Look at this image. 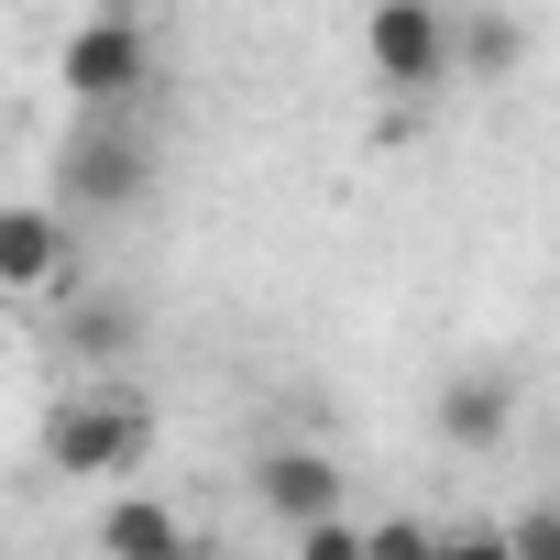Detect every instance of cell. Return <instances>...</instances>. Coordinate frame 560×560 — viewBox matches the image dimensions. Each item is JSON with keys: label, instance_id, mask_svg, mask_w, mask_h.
<instances>
[{"label": "cell", "instance_id": "1", "mask_svg": "<svg viewBox=\"0 0 560 560\" xmlns=\"http://www.w3.org/2000/svg\"><path fill=\"white\" fill-rule=\"evenodd\" d=\"M56 176H67V220H121V209L154 198L165 143H154L143 110H132V121H78V132L56 143Z\"/></svg>", "mask_w": 560, "mask_h": 560}, {"label": "cell", "instance_id": "2", "mask_svg": "<svg viewBox=\"0 0 560 560\" xmlns=\"http://www.w3.org/2000/svg\"><path fill=\"white\" fill-rule=\"evenodd\" d=\"M154 34L132 23V12H89L67 45H56V89L78 100V121H132L143 110V89H154Z\"/></svg>", "mask_w": 560, "mask_h": 560}, {"label": "cell", "instance_id": "3", "mask_svg": "<svg viewBox=\"0 0 560 560\" xmlns=\"http://www.w3.org/2000/svg\"><path fill=\"white\" fill-rule=\"evenodd\" d=\"M154 451V407L132 396V385H89V396H56L45 407V462L67 472V483H110V472H132Z\"/></svg>", "mask_w": 560, "mask_h": 560}, {"label": "cell", "instance_id": "4", "mask_svg": "<svg viewBox=\"0 0 560 560\" xmlns=\"http://www.w3.org/2000/svg\"><path fill=\"white\" fill-rule=\"evenodd\" d=\"M78 287V220L56 198H0V308H56Z\"/></svg>", "mask_w": 560, "mask_h": 560}, {"label": "cell", "instance_id": "5", "mask_svg": "<svg viewBox=\"0 0 560 560\" xmlns=\"http://www.w3.org/2000/svg\"><path fill=\"white\" fill-rule=\"evenodd\" d=\"M253 505H264L275 527H330V516H352V483H341V462L308 451V440H264V451H253Z\"/></svg>", "mask_w": 560, "mask_h": 560}, {"label": "cell", "instance_id": "6", "mask_svg": "<svg viewBox=\"0 0 560 560\" xmlns=\"http://www.w3.org/2000/svg\"><path fill=\"white\" fill-rule=\"evenodd\" d=\"M363 67L385 89H451V12L440 0H385L363 23Z\"/></svg>", "mask_w": 560, "mask_h": 560}, {"label": "cell", "instance_id": "7", "mask_svg": "<svg viewBox=\"0 0 560 560\" xmlns=\"http://www.w3.org/2000/svg\"><path fill=\"white\" fill-rule=\"evenodd\" d=\"M132 341H143V308H132V298H110V287L56 298V352H67V363L110 374V363H132Z\"/></svg>", "mask_w": 560, "mask_h": 560}, {"label": "cell", "instance_id": "8", "mask_svg": "<svg viewBox=\"0 0 560 560\" xmlns=\"http://www.w3.org/2000/svg\"><path fill=\"white\" fill-rule=\"evenodd\" d=\"M516 429V374L505 363H462L451 385H440V440L451 451H494Z\"/></svg>", "mask_w": 560, "mask_h": 560}, {"label": "cell", "instance_id": "9", "mask_svg": "<svg viewBox=\"0 0 560 560\" xmlns=\"http://www.w3.org/2000/svg\"><path fill=\"white\" fill-rule=\"evenodd\" d=\"M176 538H187V516L165 494H110L100 505V560H165Z\"/></svg>", "mask_w": 560, "mask_h": 560}, {"label": "cell", "instance_id": "10", "mask_svg": "<svg viewBox=\"0 0 560 560\" xmlns=\"http://www.w3.org/2000/svg\"><path fill=\"white\" fill-rule=\"evenodd\" d=\"M527 56V34L505 12H451V78H505Z\"/></svg>", "mask_w": 560, "mask_h": 560}, {"label": "cell", "instance_id": "11", "mask_svg": "<svg viewBox=\"0 0 560 560\" xmlns=\"http://www.w3.org/2000/svg\"><path fill=\"white\" fill-rule=\"evenodd\" d=\"M363 560H440V527H418V516H385V527H363Z\"/></svg>", "mask_w": 560, "mask_h": 560}, {"label": "cell", "instance_id": "12", "mask_svg": "<svg viewBox=\"0 0 560 560\" xmlns=\"http://www.w3.org/2000/svg\"><path fill=\"white\" fill-rule=\"evenodd\" d=\"M505 560H560V505H516L505 516Z\"/></svg>", "mask_w": 560, "mask_h": 560}, {"label": "cell", "instance_id": "13", "mask_svg": "<svg viewBox=\"0 0 560 560\" xmlns=\"http://www.w3.org/2000/svg\"><path fill=\"white\" fill-rule=\"evenodd\" d=\"M298 560H363V527L330 516V527H298Z\"/></svg>", "mask_w": 560, "mask_h": 560}, {"label": "cell", "instance_id": "14", "mask_svg": "<svg viewBox=\"0 0 560 560\" xmlns=\"http://www.w3.org/2000/svg\"><path fill=\"white\" fill-rule=\"evenodd\" d=\"M440 560H505V527H440Z\"/></svg>", "mask_w": 560, "mask_h": 560}, {"label": "cell", "instance_id": "15", "mask_svg": "<svg viewBox=\"0 0 560 560\" xmlns=\"http://www.w3.org/2000/svg\"><path fill=\"white\" fill-rule=\"evenodd\" d=\"M165 560H220V549H209V538H198V527H187V538H176V549H165Z\"/></svg>", "mask_w": 560, "mask_h": 560}]
</instances>
